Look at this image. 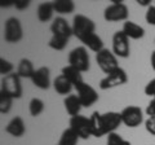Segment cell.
<instances>
[{
  "label": "cell",
  "mask_w": 155,
  "mask_h": 145,
  "mask_svg": "<svg viewBox=\"0 0 155 145\" xmlns=\"http://www.w3.org/2000/svg\"><path fill=\"white\" fill-rule=\"evenodd\" d=\"M72 34L76 36L80 42H83L85 38H88L92 34H96V23L89 17L84 14L78 13L74 16L72 20Z\"/></svg>",
  "instance_id": "obj_1"
},
{
  "label": "cell",
  "mask_w": 155,
  "mask_h": 145,
  "mask_svg": "<svg viewBox=\"0 0 155 145\" xmlns=\"http://www.w3.org/2000/svg\"><path fill=\"white\" fill-rule=\"evenodd\" d=\"M111 4L105 8L104 18L107 22H119L128 21L129 9L122 0H110Z\"/></svg>",
  "instance_id": "obj_2"
},
{
  "label": "cell",
  "mask_w": 155,
  "mask_h": 145,
  "mask_svg": "<svg viewBox=\"0 0 155 145\" xmlns=\"http://www.w3.org/2000/svg\"><path fill=\"white\" fill-rule=\"evenodd\" d=\"M69 65L81 72H87L91 67V59L88 49L84 46L75 47L69 53Z\"/></svg>",
  "instance_id": "obj_3"
},
{
  "label": "cell",
  "mask_w": 155,
  "mask_h": 145,
  "mask_svg": "<svg viewBox=\"0 0 155 145\" xmlns=\"http://www.w3.org/2000/svg\"><path fill=\"white\" fill-rule=\"evenodd\" d=\"M0 92L11 96L12 99H21L23 89L21 84V78L17 74V71L12 72L7 76H3L2 86H0Z\"/></svg>",
  "instance_id": "obj_4"
},
{
  "label": "cell",
  "mask_w": 155,
  "mask_h": 145,
  "mask_svg": "<svg viewBox=\"0 0 155 145\" xmlns=\"http://www.w3.org/2000/svg\"><path fill=\"white\" fill-rule=\"evenodd\" d=\"M23 38V27L17 17H9L4 25V40L9 44H17Z\"/></svg>",
  "instance_id": "obj_5"
},
{
  "label": "cell",
  "mask_w": 155,
  "mask_h": 145,
  "mask_svg": "<svg viewBox=\"0 0 155 145\" xmlns=\"http://www.w3.org/2000/svg\"><path fill=\"white\" fill-rule=\"evenodd\" d=\"M96 62L106 75L113 72L114 70L118 69V67H120L119 62H118V57L114 55L113 51L107 49V48H104L102 51L96 53Z\"/></svg>",
  "instance_id": "obj_6"
},
{
  "label": "cell",
  "mask_w": 155,
  "mask_h": 145,
  "mask_svg": "<svg viewBox=\"0 0 155 145\" xmlns=\"http://www.w3.org/2000/svg\"><path fill=\"white\" fill-rule=\"evenodd\" d=\"M128 82V75L125 72L124 69L122 67H118L116 70H114L113 72H110L105 76V78L101 79L100 82V88L102 91H107L111 88H115V87L123 86Z\"/></svg>",
  "instance_id": "obj_7"
},
{
  "label": "cell",
  "mask_w": 155,
  "mask_h": 145,
  "mask_svg": "<svg viewBox=\"0 0 155 145\" xmlns=\"http://www.w3.org/2000/svg\"><path fill=\"white\" fill-rule=\"evenodd\" d=\"M122 120L123 124L127 126L129 128H136L143 122V112L140 106L129 105L127 108H124L122 112Z\"/></svg>",
  "instance_id": "obj_8"
},
{
  "label": "cell",
  "mask_w": 155,
  "mask_h": 145,
  "mask_svg": "<svg viewBox=\"0 0 155 145\" xmlns=\"http://www.w3.org/2000/svg\"><path fill=\"white\" fill-rule=\"evenodd\" d=\"M113 52L116 57L120 59H128L130 55L129 38L122 30L114 32L113 35Z\"/></svg>",
  "instance_id": "obj_9"
},
{
  "label": "cell",
  "mask_w": 155,
  "mask_h": 145,
  "mask_svg": "<svg viewBox=\"0 0 155 145\" xmlns=\"http://www.w3.org/2000/svg\"><path fill=\"white\" fill-rule=\"evenodd\" d=\"M70 128L74 130V132L81 140H88L92 136L91 130V120L84 115H75L70 118Z\"/></svg>",
  "instance_id": "obj_10"
},
{
  "label": "cell",
  "mask_w": 155,
  "mask_h": 145,
  "mask_svg": "<svg viewBox=\"0 0 155 145\" xmlns=\"http://www.w3.org/2000/svg\"><path fill=\"white\" fill-rule=\"evenodd\" d=\"M75 89H76V95H78V97H79L81 105H83V108H91V106L94 105L100 99L98 92H97L91 84L85 83V82Z\"/></svg>",
  "instance_id": "obj_11"
},
{
  "label": "cell",
  "mask_w": 155,
  "mask_h": 145,
  "mask_svg": "<svg viewBox=\"0 0 155 145\" xmlns=\"http://www.w3.org/2000/svg\"><path fill=\"white\" fill-rule=\"evenodd\" d=\"M51 31H52V35L61 36V38H65V39H70V38L74 35V34H72V26L64 17H57L52 21Z\"/></svg>",
  "instance_id": "obj_12"
},
{
  "label": "cell",
  "mask_w": 155,
  "mask_h": 145,
  "mask_svg": "<svg viewBox=\"0 0 155 145\" xmlns=\"http://www.w3.org/2000/svg\"><path fill=\"white\" fill-rule=\"evenodd\" d=\"M31 82L32 84L38 87L39 89H49L51 87V70L47 66H41L39 69L35 70V72L31 76Z\"/></svg>",
  "instance_id": "obj_13"
},
{
  "label": "cell",
  "mask_w": 155,
  "mask_h": 145,
  "mask_svg": "<svg viewBox=\"0 0 155 145\" xmlns=\"http://www.w3.org/2000/svg\"><path fill=\"white\" fill-rule=\"evenodd\" d=\"M102 122H104V127L106 135L115 132L119 128L120 124H123L122 120V114L118 112H107L102 114Z\"/></svg>",
  "instance_id": "obj_14"
},
{
  "label": "cell",
  "mask_w": 155,
  "mask_h": 145,
  "mask_svg": "<svg viewBox=\"0 0 155 145\" xmlns=\"http://www.w3.org/2000/svg\"><path fill=\"white\" fill-rule=\"evenodd\" d=\"M5 132L13 137H22L26 133V126L23 118L19 117V115L13 117L5 126Z\"/></svg>",
  "instance_id": "obj_15"
},
{
  "label": "cell",
  "mask_w": 155,
  "mask_h": 145,
  "mask_svg": "<svg viewBox=\"0 0 155 145\" xmlns=\"http://www.w3.org/2000/svg\"><path fill=\"white\" fill-rule=\"evenodd\" d=\"M122 31L129 38V39H133V40L142 39L145 36V29L141 25H138V23H136L133 21H129V20L123 23Z\"/></svg>",
  "instance_id": "obj_16"
},
{
  "label": "cell",
  "mask_w": 155,
  "mask_h": 145,
  "mask_svg": "<svg viewBox=\"0 0 155 145\" xmlns=\"http://www.w3.org/2000/svg\"><path fill=\"white\" fill-rule=\"evenodd\" d=\"M53 88L58 95H62V96H69L71 95V91L74 88V86L71 84V82L66 78L65 75H57L54 80H53Z\"/></svg>",
  "instance_id": "obj_17"
},
{
  "label": "cell",
  "mask_w": 155,
  "mask_h": 145,
  "mask_svg": "<svg viewBox=\"0 0 155 145\" xmlns=\"http://www.w3.org/2000/svg\"><path fill=\"white\" fill-rule=\"evenodd\" d=\"M91 120V130H92V136L94 137H102L106 135L104 122H102V113L93 112L89 117Z\"/></svg>",
  "instance_id": "obj_18"
},
{
  "label": "cell",
  "mask_w": 155,
  "mask_h": 145,
  "mask_svg": "<svg viewBox=\"0 0 155 145\" xmlns=\"http://www.w3.org/2000/svg\"><path fill=\"white\" fill-rule=\"evenodd\" d=\"M61 74L65 75L67 79L71 82V84L74 86V88H78L80 84L84 83V79H83V72L79 71L75 67H72L70 65H66L65 67H62L61 70Z\"/></svg>",
  "instance_id": "obj_19"
},
{
  "label": "cell",
  "mask_w": 155,
  "mask_h": 145,
  "mask_svg": "<svg viewBox=\"0 0 155 145\" xmlns=\"http://www.w3.org/2000/svg\"><path fill=\"white\" fill-rule=\"evenodd\" d=\"M64 105H65V110L67 112V114L71 117H75V115L80 114V110L83 108L78 95H69L66 96L64 100Z\"/></svg>",
  "instance_id": "obj_20"
},
{
  "label": "cell",
  "mask_w": 155,
  "mask_h": 145,
  "mask_svg": "<svg viewBox=\"0 0 155 145\" xmlns=\"http://www.w3.org/2000/svg\"><path fill=\"white\" fill-rule=\"evenodd\" d=\"M53 13H54V8H53V3H40L36 11V17L40 22H48L53 18Z\"/></svg>",
  "instance_id": "obj_21"
},
{
  "label": "cell",
  "mask_w": 155,
  "mask_h": 145,
  "mask_svg": "<svg viewBox=\"0 0 155 145\" xmlns=\"http://www.w3.org/2000/svg\"><path fill=\"white\" fill-rule=\"evenodd\" d=\"M81 43H83V46L85 48H88V49H91L92 52H94V53H98L100 51H102L105 48L102 39H101L97 34H92V35H89L88 38H85Z\"/></svg>",
  "instance_id": "obj_22"
},
{
  "label": "cell",
  "mask_w": 155,
  "mask_h": 145,
  "mask_svg": "<svg viewBox=\"0 0 155 145\" xmlns=\"http://www.w3.org/2000/svg\"><path fill=\"white\" fill-rule=\"evenodd\" d=\"M53 8L58 14H71L75 11V3L72 0H54Z\"/></svg>",
  "instance_id": "obj_23"
},
{
  "label": "cell",
  "mask_w": 155,
  "mask_h": 145,
  "mask_svg": "<svg viewBox=\"0 0 155 145\" xmlns=\"http://www.w3.org/2000/svg\"><path fill=\"white\" fill-rule=\"evenodd\" d=\"M35 72V69H34V65L31 60L28 59H22L21 61L18 62V67H17V74L19 75V78H30L32 74Z\"/></svg>",
  "instance_id": "obj_24"
},
{
  "label": "cell",
  "mask_w": 155,
  "mask_h": 145,
  "mask_svg": "<svg viewBox=\"0 0 155 145\" xmlns=\"http://www.w3.org/2000/svg\"><path fill=\"white\" fill-rule=\"evenodd\" d=\"M79 136L74 132L72 128H66L64 130L61 137H60V141H58V145H76L78 141H79Z\"/></svg>",
  "instance_id": "obj_25"
},
{
  "label": "cell",
  "mask_w": 155,
  "mask_h": 145,
  "mask_svg": "<svg viewBox=\"0 0 155 145\" xmlns=\"http://www.w3.org/2000/svg\"><path fill=\"white\" fill-rule=\"evenodd\" d=\"M44 101L39 97H32L28 103V112H30L31 117H39L43 112H44Z\"/></svg>",
  "instance_id": "obj_26"
},
{
  "label": "cell",
  "mask_w": 155,
  "mask_h": 145,
  "mask_svg": "<svg viewBox=\"0 0 155 145\" xmlns=\"http://www.w3.org/2000/svg\"><path fill=\"white\" fill-rule=\"evenodd\" d=\"M13 100L11 96H8L5 93L0 92V113L2 114H8L12 109V105H13Z\"/></svg>",
  "instance_id": "obj_27"
},
{
  "label": "cell",
  "mask_w": 155,
  "mask_h": 145,
  "mask_svg": "<svg viewBox=\"0 0 155 145\" xmlns=\"http://www.w3.org/2000/svg\"><path fill=\"white\" fill-rule=\"evenodd\" d=\"M67 42H69V39L52 35L48 46H49V48H52V49H54V51H64L66 48V46H67Z\"/></svg>",
  "instance_id": "obj_28"
},
{
  "label": "cell",
  "mask_w": 155,
  "mask_h": 145,
  "mask_svg": "<svg viewBox=\"0 0 155 145\" xmlns=\"http://www.w3.org/2000/svg\"><path fill=\"white\" fill-rule=\"evenodd\" d=\"M106 145H130L128 140L123 139L119 133L113 132L107 135V140H106Z\"/></svg>",
  "instance_id": "obj_29"
},
{
  "label": "cell",
  "mask_w": 155,
  "mask_h": 145,
  "mask_svg": "<svg viewBox=\"0 0 155 145\" xmlns=\"http://www.w3.org/2000/svg\"><path fill=\"white\" fill-rule=\"evenodd\" d=\"M13 69H14V66L11 61L3 59V57L0 59V74L3 76H7L9 74H12V72H14Z\"/></svg>",
  "instance_id": "obj_30"
},
{
  "label": "cell",
  "mask_w": 155,
  "mask_h": 145,
  "mask_svg": "<svg viewBox=\"0 0 155 145\" xmlns=\"http://www.w3.org/2000/svg\"><path fill=\"white\" fill-rule=\"evenodd\" d=\"M145 20L149 25L155 26V5H151L146 9V13H145Z\"/></svg>",
  "instance_id": "obj_31"
},
{
  "label": "cell",
  "mask_w": 155,
  "mask_h": 145,
  "mask_svg": "<svg viewBox=\"0 0 155 145\" xmlns=\"http://www.w3.org/2000/svg\"><path fill=\"white\" fill-rule=\"evenodd\" d=\"M143 92L146 96H149V97H151V99L155 97V78L151 79L146 86H145Z\"/></svg>",
  "instance_id": "obj_32"
},
{
  "label": "cell",
  "mask_w": 155,
  "mask_h": 145,
  "mask_svg": "<svg viewBox=\"0 0 155 145\" xmlns=\"http://www.w3.org/2000/svg\"><path fill=\"white\" fill-rule=\"evenodd\" d=\"M145 128L151 136H155V117H149L145 120Z\"/></svg>",
  "instance_id": "obj_33"
},
{
  "label": "cell",
  "mask_w": 155,
  "mask_h": 145,
  "mask_svg": "<svg viewBox=\"0 0 155 145\" xmlns=\"http://www.w3.org/2000/svg\"><path fill=\"white\" fill-rule=\"evenodd\" d=\"M31 2L30 0H16L14 2V7H16V9H18V11H25L26 8L30 7Z\"/></svg>",
  "instance_id": "obj_34"
},
{
  "label": "cell",
  "mask_w": 155,
  "mask_h": 145,
  "mask_svg": "<svg viewBox=\"0 0 155 145\" xmlns=\"http://www.w3.org/2000/svg\"><path fill=\"white\" fill-rule=\"evenodd\" d=\"M145 113H146V115H149V117H155V97H153L150 100L149 105L146 106Z\"/></svg>",
  "instance_id": "obj_35"
},
{
  "label": "cell",
  "mask_w": 155,
  "mask_h": 145,
  "mask_svg": "<svg viewBox=\"0 0 155 145\" xmlns=\"http://www.w3.org/2000/svg\"><path fill=\"white\" fill-rule=\"evenodd\" d=\"M137 4L147 9L149 7H151V0H137Z\"/></svg>",
  "instance_id": "obj_36"
},
{
  "label": "cell",
  "mask_w": 155,
  "mask_h": 145,
  "mask_svg": "<svg viewBox=\"0 0 155 145\" xmlns=\"http://www.w3.org/2000/svg\"><path fill=\"white\" fill-rule=\"evenodd\" d=\"M150 64H151V67H153V70L155 71V51H153L151 56H150Z\"/></svg>",
  "instance_id": "obj_37"
},
{
  "label": "cell",
  "mask_w": 155,
  "mask_h": 145,
  "mask_svg": "<svg viewBox=\"0 0 155 145\" xmlns=\"http://www.w3.org/2000/svg\"><path fill=\"white\" fill-rule=\"evenodd\" d=\"M0 5H2V8H4V7H5V8H8V7H14V2H5V3H2V4H0Z\"/></svg>",
  "instance_id": "obj_38"
},
{
  "label": "cell",
  "mask_w": 155,
  "mask_h": 145,
  "mask_svg": "<svg viewBox=\"0 0 155 145\" xmlns=\"http://www.w3.org/2000/svg\"><path fill=\"white\" fill-rule=\"evenodd\" d=\"M154 43H155V40H154Z\"/></svg>",
  "instance_id": "obj_39"
},
{
  "label": "cell",
  "mask_w": 155,
  "mask_h": 145,
  "mask_svg": "<svg viewBox=\"0 0 155 145\" xmlns=\"http://www.w3.org/2000/svg\"><path fill=\"white\" fill-rule=\"evenodd\" d=\"M57 145H58V144H57Z\"/></svg>",
  "instance_id": "obj_40"
}]
</instances>
